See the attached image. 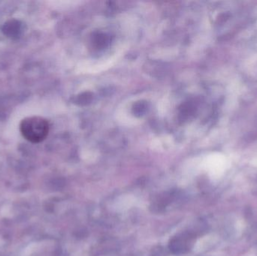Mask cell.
Segmentation results:
<instances>
[{
    "label": "cell",
    "instance_id": "6da1fadb",
    "mask_svg": "<svg viewBox=\"0 0 257 256\" xmlns=\"http://www.w3.org/2000/svg\"><path fill=\"white\" fill-rule=\"evenodd\" d=\"M50 125L46 119L39 116L26 117L20 123V132L27 141L38 144L46 139Z\"/></svg>",
    "mask_w": 257,
    "mask_h": 256
},
{
    "label": "cell",
    "instance_id": "7a4b0ae2",
    "mask_svg": "<svg viewBox=\"0 0 257 256\" xmlns=\"http://www.w3.org/2000/svg\"><path fill=\"white\" fill-rule=\"evenodd\" d=\"M135 198L132 195H123V196L118 198L115 202V207L117 210H127L130 207L134 204Z\"/></svg>",
    "mask_w": 257,
    "mask_h": 256
}]
</instances>
